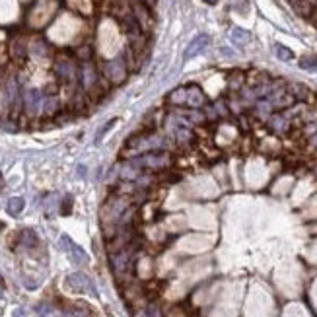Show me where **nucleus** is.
I'll return each mask as SVG.
<instances>
[{
    "mask_svg": "<svg viewBox=\"0 0 317 317\" xmlns=\"http://www.w3.org/2000/svg\"><path fill=\"white\" fill-rule=\"evenodd\" d=\"M64 286H66L68 290L76 292V294H92V296L97 294L92 278H90L88 275H84V273H72V275H68V277L64 278Z\"/></svg>",
    "mask_w": 317,
    "mask_h": 317,
    "instance_id": "obj_1",
    "label": "nucleus"
},
{
    "mask_svg": "<svg viewBox=\"0 0 317 317\" xmlns=\"http://www.w3.org/2000/svg\"><path fill=\"white\" fill-rule=\"evenodd\" d=\"M22 103H24V109L28 115H39L41 113V107H43V95L37 88H28L22 92Z\"/></svg>",
    "mask_w": 317,
    "mask_h": 317,
    "instance_id": "obj_2",
    "label": "nucleus"
},
{
    "mask_svg": "<svg viewBox=\"0 0 317 317\" xmlns=\"http://www.w3.org/2000/svg\"><path fill=\"white\" fill-rule=\"evenodd\" d=\"M130 142L134 144V152H148V150H159L165 140L158 134H138L134 138H130Z\"/></svg>",
    "mask_w": 317,
    "mask_h": 317,
    "instance_id": "obj_3",
    "label": "nucleus"
},
{
    "mask_svg": "<svg viewBox=\"0 0 317 317\" xmlns=\"http://www.w3.org/2000/svg\"><path fill=\"white\" fill-rule=\"evenodd\" d=\"M103 72H105V76L109 78L111 84H121V82H125V78H127L128 74L127 64H125L123 59H113V61L105 63Z\"/></svg>",
    "mask_w": 317,
    "mask_h": 317,
    "instance_id": "obj_4",
    "label": "nucleus"
},
{
    "mask_svg": "<svg viewBox=\"0 0 317 317\" xmlns=\"http://www.w3.org/2000/svg\"><path fill=\"white\" fill-rule=\"evenodd\" d=\"M169 154H146V156H142V158H134L130 163H132V167H148V169H159V167H165V165H169Z\"/></svg>",
    "mask_w": 317,
    "mask_h": 317,
    "instance_id": "obj_5",
    "label": "nucleus"
},
{
    "mask_svg": "<svg viewBox=\"0 0 317 317\" xmlns=\"http://www.w3.org/2000/svg\"><path fill=\"white\" fill-rule=\"evenodd\" d=\"M59 241H61V247L70 255L72 263H76V265H88V255H86V251H84L80 245H76L68 236H61Z\"/></svg>",
    "mask_w": 317,
    "mask_h": 317,
    "instance_id": "obj_6",
    "label": "nucleus"
},
{
    "mask_svg": "<svg viewBox=\"0 0 317 317\" xmlns=\"http://www.w3.org/2000/svg\"><path fill=\"white\" fill-rule=\"evenodd\" d=\"M55 74L63 84H74L76 80V68L68 59H59L55 63Z\"/></svg>",
    "mask_w": 317,
    "mask_h": 317,
    "instance_id": "obj_7",
    "label": "nucleus"
},
{
    "mask_svg": "<svg viewBox=\"0 0 317 317\" xmlns=\"http://www.w3.org/2000/svg\"><path fill=\"white\" fill-rule=\"evenodd\" d=\"M63 310L68 317H97L94 308L88 306L86 302H66Z\"/></svg>",
    "mask_w": 317,
    "mask_h": 317,
    "instance_id": "obj_8",
    "label": "nucleus"
},
{
    "mask_svg": "<svg viewBox=\"0 0 317 317\" xmlns=\"http://www.w3.org/2000/svg\"><path fill=\"white\" fill-rule=\"evenodd\" d=\"M80 80H82V86H84V90H88V92H94L95 88H97V84H99V72L95 70L94 64L86 63L84 66H82Z\"/></svg>",
    "mask_w": 317,
    "mask_h": 317,
    "instance_id": "obj_9",
    "label": "nucleus"
},
{
    "mask_svg": "<svg viewBox=\"0 0 317 317\" xmlns=\"http://www.w3.org/2000/svg\"><path fill=\"white\" fill-rule=\"evenodd\" d=\"M208 43H210V37H208L206 33L197 35L189 45H187V49H185V61H191V59H195L197 55H200V53L208 47Z\"/></svg>",
    "mask_w": 317,
    "mask_h": 317,
    "instance_id": "obj_10",
    "label": "nucleus"
},
{
    "mask_svg": "<svg viewBox=\"0 0 317 317\" xmlns=\"http://www.w3.org/2000/svg\"><path fill=\"white\" fill-rule=\"evenodd\" d=\"M185 105L191 107V109L204 107V105H206V95H204V92H202L198 86H189V88H187V99H185Z\"/></svg>",
    "mask_w": 317,
    "mask_h": 317,
    "instance_id": "obj_11",
    "label": "nucleus"
},
{
    "mask_svg": "<svg viewBox=\"0 0 317 317\" xmlns=\"http://www.w3.org/2000/svg\"><path fill=\"white\" fill-rule=\"evenodd\" d=\"M286 90H288V94L292 95L296 101H300V103H304V101H308V99L312 97V92H310L304 84H298V82H296V84H290Z\"/></svg>",
    "mask_w": 317,
    "mask_h": 317,
    "instance_id": "obj_12",
    "label": "nucleus"
},
{
    "mask_svg": "<svg viewBox=\"0 0 317 317\" xmlns=\"http://www.w3.org/2000/svg\"><path fill=\"white\" fill-rule=\"evenodd\" d=\"M269 125H271V128L275 130V132H278V134H282V132H286L288 128H290V121L286 119L284 115H271L269 117Z\"/></svg>",
    "mask_w": 317,
    "mask_h": 317,
    "instance_id": "obj_13",
    "label": "nucleus"
},
{
    "mask_svg": "<svg viewBox=\"0 0 317 317\" xmlns=\"http://www.w3.org/2000/svg\"><path fill=\"white\" fill-rule=\"evenodd\" d=\"M18 238H20V243L24 245V247H28V249H32L35 247L37 243H39V238H37V234L30 230V228H26V230H22L20 234H18Z\"/></svg>",
    "mask_w": 317,
    "mask_h": 317,
    "instance_id": "obj_14",
    "label": "nucleus"
},
{
    "mask_svg": "<svg viewBox=\"0 0 317 317\" xmlns=\"http://www.w3.org/2000/svg\"><path fill=\"white\" fill-rule=\"evenodd\" d=\"M230 39H232L236 45L243 47V45H247V43L251 41V33L245 32V30H241V28H234L232 33H230Z\"/></svg>",
    "mask_w": 317,
    "mask_h": 317,
    "instance_id": "obj_15",
    "label": "nucleus"
},
{
    "mask_svg": "<svg viewBox=\"0 0 317 317\" xmlns=\"http://www.w3.org/2000/svg\"><path fill=\"white\" fill-rule=\"evenodd\" d=\"M41 111L47 115V117H51V115H55L57 111H59V99L55 97V95H49V97H43V107H41Z\"/></svg>",
    "mask_w": 317,
    "mask_h": 317,
    "instance_id": "obj_16",
    "label": "nucleus"
},
{
    "mask_svg": "<svg viewBox=\"0 0 317 317\" xmlns=\"http://www.w3.org/2000/svg\"><path fill=\"white\" fill-rule=\"evenodd\" d=\"M24 206H26V200H24L22 197H12V198L8 200V204H6V210H8V214L18 216V214L24 210Z\"/></svg>",
    "mask_w": 317,
    "mask_h": 317,
    "instance_id": "obj_17",
    "label": "nucleus"
},
{
    "mask_svg": "<svg viewBox=\"0 0 317 317\" xmlns=\"http://www.w3.org/2000/svg\"><path fill=\"white\" fill-rule=\"evenodd\" d=\"M185 99H187V88H175L167 95V101L171 105H185Z\"/></svg>",
    "mask_w": 317,
    "mask_h": 317,
    "instance_id": "obj_18",
    "label": "nucleus"
},
{
    "mask_svg": "<svg viewBox=\"0 0 317 317\" xmlns=\"http://www.w3.org/2000/svg\"><path fill=\"white\" fill-rule=\"evenodd\" d=\"M243 82H245V74H243V72H239V70H236V72L228 78V84H230V88H232L234 92L241 90V88H243Z\"/></svg>",
    "mask_w": 317,
    "mask_h": 317,
    "instance_id": "obj_19",
    "label": "nucleus"
},
{
    "mask_svg": "<svg viewBox=\"0 0 317 317\" xmlns=\"http://www.w3.org/2000/svg\"><path fill=\"white\" fill-rule=\"evenodd\" d=\"M300 68L304 70H310V72H316L317 70V55H306L300 59Z\"/></svg>",
    "mask_w": 317,
    "mask_h": 317,
    "instance_id": "obj_20",
    "label": "nucleus"
},
{
    "mask_svg": "<svg viewBox=\"0 0 317 317\" xmlns=\"http://www.w3.org/2000/svg\"><path fill=\"white\" fill-rule=\"evenodd\" d=\"M275 53H277V57H278L280 61H292V59H294V53H292L288 47L280 45V43L275 45Z\"/></svg>",
    "mask_w": 317,
    "mask_h": 317,
    "instance_id": "obj_21",
    "label": "nucleus"
},
{
    "mask_svg": "<svg viewBox=\"0 0 317 317\" xmlns=\"http://www.w3.org/2000/svg\"><path fill=\"white\" fill-rule=\"evenodd\" d=\"M175 136H177V140H179V142H183V144L193 140V132L187 130V128H183V127L175 128Z\"/></svg>",
    "mask_w": 317,
    "mask_h": 317,
    "instance_id": "obj_22",
    "label": "nucleus"
},
{
    "mask_svg": "<svg viewBox=\"0 0 317 317\" xmlns=\"http://www.w3.org/2000/svg\"><path fill=\"white\" fill-rule=\"evenodd\" d=\"M70 212H72V197L66 195L63 198V204H61V214H63V216H68Z\"/></svg>",
    "mask_w": 317,
    "mask_h": 317,
    "instance_id": "obj_23",
    "label": "nucleus"
},
{
    "mask_svg": "<svg viewBox=\"0 0 317 317\" xmlns=\"http://www.w3.org/2000/svg\"><path fill=\"white\" fill-rule=\"evenodd\" d=\"M115 123H117V117H113V119H109V121H107V123H105L103 127L99 128V130H97V136H95V142H99V140H101V136H103V134H105V132H107L109 128L113 127Z\"/></svg>",
    "mask_w": 317,
    "mask_h": 317,
    "instance_id": "obj_24",
    "label": "nucleus"
},
{
    "mask_svg": "<svg viewBox=\"0 0 317 317\" xmlns=\"http://www.w3.org/2000/svg\"><path fill=\"white\" fill-rule=\"evenodd\" d=\"M47 51H49V49H47V45H45L43 41H35V43H33V53H35V55L45 57V55H47Z\"/></svg>",
    "mask_w": 317,
    "mask_h": 317,
    "instance_id": "obj_25",
    "label": "nucleus"
},
{
    "mask_svg": "<svg viewBox=\"0 0 317 317\" xmlns=\"http://www.w3.org/2000/svg\"><path fill=\"white\" fill-rule=\"evenodd\" d=\"M146 317H161V314H159L158 306H148V310H146Z\"/></svg>",
    "mask_w": 317,
    "mask_h": 317,
    "instance_id": "obj_26",
    "label": "nucleus"
},
{
    "mask_svg": "<svg viewBox=\"0 0 317 317\" xmlns=\"http://www.w3.org/2000/svg\"><path fill=\"white\" fill-rule=\"evenodd\" d=\"M14 317H28V316H26L24 310H16V312H14Z\"/></svg>",
    "mask_w": 317,
    "mask_h": 317,
    "instance_id": "obj_27",
    "label": "nucleus"
},
{
    "mask_svg": "<svg viewBox=\"0 0 317 317\" xmlns=\"http://www.w3.org/2000/svg\"><path fill=\"white\" fill-rule=\"evenodd\" d=\"M204 2H206V4H216L218 0H204Z\"/></svg>",
    "mask_w": 317,
    "mask_h": 317,
    "instance_id": "obj_28",
    "label": "nucleus"
},
{
    "mask_svg": "<svg viewBox=\"0 0 317 317\" xmlns=\"http://www.w3.org/2000/svg\"><path fill=\"white\" fill-rule=\"evenodd\" d=\"M0 288H4V280H2V277H0Z\"/></svg>",
    "mask_w": 317,
    "mask_h": 317,
    "instance_id": "obj_29",
    "label": "nucleus"
},
{
    "mask_svg": "<svg viewBox=\"0 0 317 317\" xmlns=\"http://www.w3.org/2000/svg\"><path fill=\"white\" fill-rule=\"evenodd\" d=\"M0 191H2V175H0Z\"/></svg>",
    "mask_w": 317,
    "mask_h": 317,
    "instance_id": "obj_30",
    "label": "nucleus"
},
{
    "mask_svg": "<svg viewBox=\"0 0 317 317\" xmlns=\"http://www.w3.org/2000/svg\"><path fill=\"white\" fill-rule=\"evenodd\" d=\"M2 228H4V224H2V222H0V230H2Z\"/></svg>",
    "mask_w": 317,
    "mask_h": 317,
    "instance_id": "obj_31",
    "label": "nucleus"
}]
</instances>
